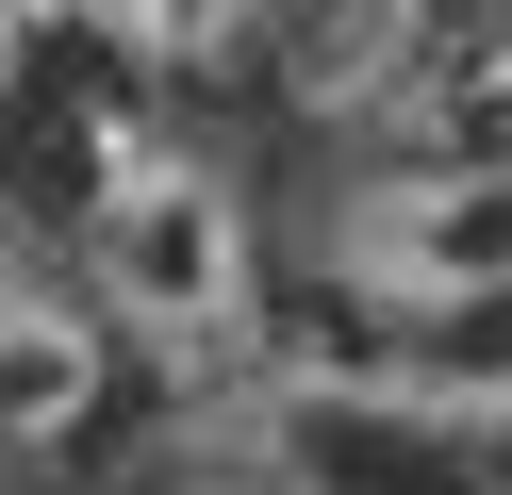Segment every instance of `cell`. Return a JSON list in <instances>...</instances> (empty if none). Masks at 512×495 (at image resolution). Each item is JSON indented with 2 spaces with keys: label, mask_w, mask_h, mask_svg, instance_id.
Masks as SVG:
<instances>
[{
  "label": "cell",
  "mask_w": 512,
  "mask_h": 495,
  "mask_svg": "<svg viewBox=\"0 0 512 495\" xmlns=\"http://www.w3.org/2000/svg\"><path fill=\"white\" fill-rule=\"evenodd\" d=\"M83 297L149 330L166 363H215L248 330V215L215 165L182 149H100V215H83Z\"/></svg>",
  "instance_id": "obj_1"
},
{
  "label": "cell",
  "mask_w": 512,
  "mask_h": 495,
  "mask_svg": "<svg viewBox=\"0 0 512 495\" xmlns=\"http://www.w3.org/2000/svg\"><path fill=\"white\" fill-rule=\"evenodd\" d=\"M331 248H347V281L380 314H479V297H512V149H446L413 182L347 198Z\"/></svg>",
  "instance_id": "obj_2"
},
{
  "label": "cell",
  "mask_w": 512,
  "mask_h": 495,
  "mask_svg": "<svg viewBox=\"0 0 512 495\" xmlns=\"http://www.w3.org/2000/svg\"><path fill=\"white\" fill-rule=\"evenodd\" d=\"M0 380H17V446H67L100 413V297H67L50 264L0 281Z\"/></svg>",
  "instance_id": "obj_3"
}]
</instances>
